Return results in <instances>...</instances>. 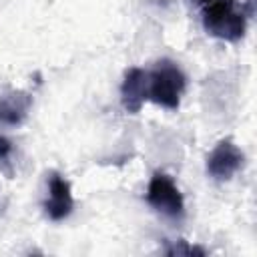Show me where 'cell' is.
I'll return each instance as SVG.
<instances>
[{"mask_svg":"<svg viewBox=\"0 0 257 257\" xmlns=\"http://www.w3.org/2000/svg\"><path fill=\"white\" fill-rule=\"evenodd\" d=\"M193 2H197V4H207L209 0H193Z\"/></svg>","mask_w":257,"mask_h":257,"instance_id":"30bf717a","label":"cell"},{"mask_svg":"<svg viewBox=\"0 0 257 257\" xmlns=\"http://www.w3.org/2000/svg\"><path fill=\"white\" fill-rule=\"evenodd\" d=\"M147 80L149 72L143 68H128L120 84V100L126 112L137 114L147 100Z\"/></svg>","mask_w":257,"mask_h":257,"instance_id":"8992f818","label":"cell"},{"mask_svg":"<svg viewBox=\"0 0 257 257\" xmlns=\"http://www.w3.org/2000/svg\"><path fill=\"white\" fill-rule=\"evenodd\" d=\"M147 203L171 217V219H181L183 213H185V201H183V195L179 191V187L173 183V179L165 173H155L149 181V187H147Z\"/></svg>","mask_w":257,"mask_h":257,"instance_id":"3957f363","label":"cell"},{"mask_svg":"<svg viewBox=\"0 0 257 257\" xmlns=\"http://www.w3.org/2000/svg\"><path fill=\"white\" fill-rule=\"evenodd\" d=\"M167 255H187V257H191V255H205V249H201V247H195V245H189L187 241H177V243H173L171 247H167V251H165Z\"/></svg>","mask_w":257,"mask_h":257,"instance_id":"ba28073f","label":"cell"},{"mask_svg":"<svg viewBox=\"0 0 257 257\" xmlns=\"http://www.w3.org/2000/svg\"><path fill=\"white\" fill-rule=\"evenodd\" d=\"M74 207V199H72V191H70V183L52 173L48 179V199L44 201V211L52 221H62L72 213Z\"/></svg>","mask_w":257,"mask_h":257,"instance_id":"5b68a950","label":"cell"},{"mask_svg":"<svg viewBox=\"0 0 257 257\" xmlns=\"http://www.w3.org/2000/svg\"><path fill=\"white\" fill-rule=\"evenodd\" d=\"M30 96L24 92L0 94V120L6 124H18L30 108Z\"/></svg>","mask_w":257,"mask_h":257,"instance_id":"52a82bcc","label":"cell"},{"mask_svg":"<svg viewBox=\"0 0 257 257\" xmlns=\"http://www.w3.org/2000/svg\"><path fill=\"white\" fill-rule=\"evenodd\" d=\"M185 74L183 70L171 62V60H159L157 66L149 72L147 80V100L169 108L177 110L181 104V96L185 90Z\"/></svg>","mask_w":257,"mask_h":257,"instance_id":"7a4b0ae2","label":"cell"},{"mask_svg":"<svg viewBox=\"0 0 257 257\" xmlns=\"http://www.w3.org/2000/svg\"><path fill=\"white\" fill-rule=\"evenodd\" d=\"M243 151L231 139H223L213 147L207 157V173L215 181H229L243 167Z\"/></svg>","mask_w":257,"mask_h":257,"instance_id":"277c9868","label":"cell"},{"mask_svg":"<svg viewBox=\"0 0 257 257\" xmlns=\"http://www.w3.org/2000/svg\"><path fill=\"white\" fill-rule=\"evenodd\" d=\"M203 26L215 38L239 42L247 30V12L235 0H209L203 8Z\"/></svg>","mask_w":257,"mask_h":257,"instance_id":"6da1fadb","label":"cell"},{"mask_svg":"<svg viewBox=\"0 0 257 257\" xmlns=\"http://www.w3.org/2000/svg\"><path fill=\"white\" fill-rule=\"evenodd\" d=\"M10 153H12V145H10V141L4 139V137H0V159L6 161V159L10 157Z\"/></svg>","mask_w":257,"mask_h":257,"instance_id":"9c48e42d","label":"cell"}]
</instances>
